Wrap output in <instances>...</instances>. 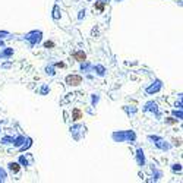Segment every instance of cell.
<instances>
[{
    "mask_svg": "<svg viewBox=\"0 0 183 183\" xmlns=\"http://www.w3.org/2000/svg\"><path fill=\"white\" fill-rule=\"evenodd\" d=\"M95 7H97L98 10H103V9H104V3H97V4H95Z\"/></svg>",
    "mask_w": 183,
    "mask_h": 183,
    "instance_id": "cell-5",
    "label": "cell"
},
{
    "mask_svg": "<svg viewBox=\"0 0 183 183\" xmlns=\"http://www.w3.org/2000/svg\"><path fill=\"white\" fill-rule=\"evenodd\" d=\"M53 45H54L53 43H45V47H53Z\"/></svg>",
    "mask_w": 183,
    "mask_h": 183,
    "instance_id": "cell-6",
    "label": "cell"
},
{
    "mask_svg": "<svg viewBox=\"0 0 183 183\" xmlns=\"http://www.w3.org/2000/svg\"><path fill=\"white\" fill-rule=\"evenodd\" d=\"M85 53L84 51H78V53H75V59L76 60H79V62H82V60H85Z\"/></svg>",
    "mask_w": 183,
    "mask_h": 183,
    "instance_id": "cell-3",
    "label": "cell"
},
{
    "mask_svg": "<svg viewBox=\"0 0 183 183\" xmlns=\"http://www.w3.org/2000/svg\"><path fill=\"white\" fill-rule=\"evenodd\" d=\"M66 82H68L69 85H79V84L82 82V78H81L79 75H71V76L66 78Z\"/></svg>",
    "mask_w": 183,
    "mask_h": 183,
    "instance_id": "cell-1",
    "label": "cell"
},
{
    "mask_svg": "<svg viewBox=\"0 0 183 183\" xmlns=\"http://www.w3.org/2000/svg\"><path fill=\"white\" fill-rule=\"evenodd\" d=\"M10 170H13V171H19V166H18V164H10Z\"/></svg>",
    "mask_w": 183,
    "mask_h": 183,
    "instance_id": "cell-4",
    "label": "cell"
},
{
    "mask_svg": "<svg viewBox=\"0 0 183 183\" xmlns=\"http://www.w3.org/2000/svg\"><path fill=\"white\" fill-rule=\"evenodd\" d=\"M72 119L73 120H79V119H82V111L79 109H75L72 111Z\"/></svg>",
    "mask_w": 183,
    "mask_h": 183,
    "instance_id": "cell-2",
    "label": "cell"
}]
</instances>
